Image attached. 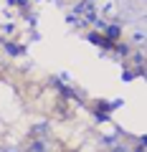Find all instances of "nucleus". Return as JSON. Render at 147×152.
<instances>
[{
  "label": "nucleus",
  "instance_id": "obj_7",
  "mask_svg": "<svg viewBox=\"0 0 147 152\" xmlns=\"http://www.w3.org/2000/svg\"><path fill=\"white\" fill-rule=\"evenodd\" d=\"M117 53H119V56H127V53H129V46H117Z\"/></svg>",
  "mask_w": 147,
  "mask_h": 152
},
{
  "label": "nucleus",
  "instance_id": "obj_8",
  "mask_svg": "<svg viewBox=\"0 0 147 152\" xmlns=\"http://www.w3.org/2000/svg\"><path fill=\"white\" fill-rule=\"evenodd\" d=\"M0 152H18L15 147H0Z\"/></svg>",
  "mask_w": 147,
  "mask_h": 152
},
{
  "label": "nucleus",
  "instance_id": "obj_4",
  "mask_svg": "<svg viewBox=\"0 0 147 152\" xmlns=\"http://www.w3.org/2000/svg\"><path fill=\"white\" fill-rule=\"evenodd\" d=\"M102 31L107 33V38H109V41H114V38H119V33H122L117 23H112V26H107V23H104V28H102Z\"/></svg>",
  "mask_w": 147,
  "mask_h": 152
},
{
  "label": "nucleus",
  "instance_id": "obj_1",
  "mask_svg": "<svg viewBox=\"0 0 147 152\" xmlns=\"http://www.w3.org/2000/svg\"><path fill=\"white\" fill-rule=\"evenodd\" d=\"M26 152H48V140H38V137H36V140L26 147Z\"/></svg>",
  "mask_w": 147,
  "mask_h": 152
},
{
  "label": "nucleus",
  "instance_id": "obj_2",
  "mask_svg": "<svg viewBox=\"0 0 147 152\" xmlns=\"http://www.w3.org/2000/svg\"><path fill=\"white\" fill-rule=\"evenodd\" d=\"M33 137H38V140H46V134H48V122H38V124L31 129Z\"/></svg>",
  "mask_w": 147,
  "mask_h": 152
},
{
  "label": "nucleus",
  "instance_id": "obj_3",
  "mask_svg": "<svg viewBox=\"0 0 147 152\" xmlns=\"http://www.w3.org/2000/svg\"><path fill=\"white\" fill-rule=\"evenodd\" d=\"M3 48H5L8 56H23V53H26V51H23V46H18V43H8V41L3 43Z\"/></svg>",
  "mask_w": 147,
  "mask_h": 152
},
{
  "label": "nucleus",
  "instance_id": "obj_9",
  "mask_svg": "<svg viewBox=\"0 0 147 152\" xmlns=\"http://www.w3.org/2000/svg\"><path fill=\"white\" fill-rule=\"evenodd\" d=\"M13 5H26V0H10Z\"/></svg>",
  "mask_w": 147,
  "mask_h": 152
},
{
  "label": "nucleus",
  "instance_id": "obj_6",
  "mask_svg": "<svg viewBox=\"0 0 147 152\" xmlns=\"http://www.w3.org/2000/svg\"><path fill=\"white\" fill-rule=\"evenodd\" d=\"M99 109H107V104H99ZM109 114H104V112H97V119H107Z\"/></svg>",
  "mask_w": 147,
  "mask_h": 152
},
{
  "label": "nucleus",
  "instance_id": "obj_5",
  "mask_svg": "<svg viewBox=\"0 0 147 152\" xmlns=\"http://www.w3.org/2000/svg\"><path fill=\"white\" fill-rule=\"evenodd\" d=\"M89 41H91V43H99V46H104V48H112V43H109V41H104V38H99L97 33H89Z\"/></svg>",
  "mask_w": 147,
  "mask_h": 152
}]
</instances>
